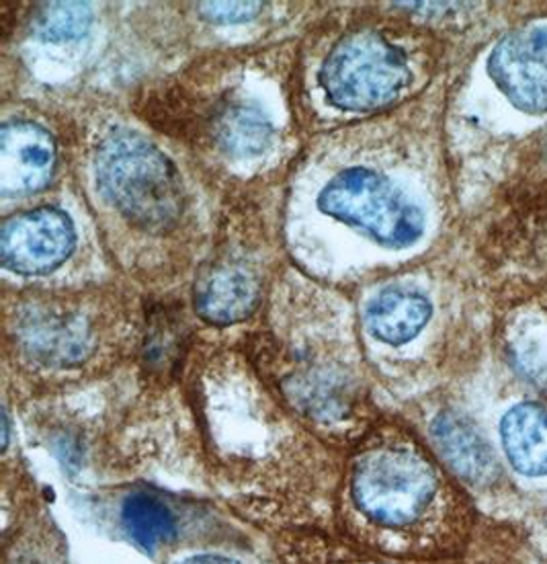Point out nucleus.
<instances>
[{
    "label": "nucleus",
    "instance_id": "obj_10",
    "mask_svg": "<svg viewBox=\"0 0 547 564\" xmlns=\"http://www.w3.org/2000/svg\"><path fill=\"white\" fill-rule=\"evenodd\" d=\"M433 440L445 462L473 485H489L499 476V460L492 447L468 419L453 413L437 416Z\"/></svg>",
    "mask_w": 547,
    "mask_h": 564
},
{
    "label": "nucleus",
    "instance_id": "obj_1",
    "mask_svg": "<svg viewBox=\"0 0 547 564\" xmlns=\"http://www.w3.org/2000/svg\"><path fill=\"white\" fill-rule=\"evenodd\" d=\"M97 181L105 197L144 230H171L183 216L185 192L175 164L140 135L118 132L105 140Z\"/></svg>",
    "mask_w": 547,
    "mask_h": 564
},
{
    "label": "nucleus",
    "instance_id": "obj_7",
    "mask_svg": "<svg viewBox=\"0 0 547 564\" xmlns=\"http://www.w3.org/2000/svg\"><path fill=\"white\" fill-rule=\"evenodd\" d=\"M56 147L44 128L31 121L4 123L0 130V192L28 195L52 178Z\"/></svg>",
    "mask_w": 547,
    "mask_h": 564
},
{
    "label": "nucleus",
    "instance_id": "obj_12",
    "mask_svg": "<svg viewBox=\"0 0 547 564\" xmlns=\"http://www.w3.org/2000/svg\"><path fill=\"white\" fill-rule=\"evenodd\" d=\"M429 318V300L406 288L384 290L371 300L365 311L371 333L387 345H404L415 339Z\"/></svg>",
    "mask_w": 547,
    "mask_h": 564
},
{
    "label": "nucleus",
    "instance_id": "obj_16",
    "mask_svg": "<svg viewBox=\"0 0 547 564\" xmlns=\"http://www.w3.org/2000/svg\"><path fill=\"white\" fill-rule=\"evenodd\" d=\"M183 349V323L175 312H154L150 316L149 335H146V361L156 370H166L177 364Z\"/></svg>",
    "mask_w": 547,
    "mask_h": 564
},
{
    "label": "nucleus",
    "instance_id": "obj_15",
    "mask_svg": "<svg viewBox=\"0 0 547 564\" xmlns=\"http://www.w3.org/2000/svg\"><path fill=\"white\" fill-rule=\"evenodd\" d=\"M90 19L89 4L52 2L35 11L33 30L47 42H73L89 31Z\"/></svg>",
    "mask_w": 547,
    "mask_h": 564
},
{
    "label": "nucleus",
    "instance_id": "obj_9",
    "mask_svg": "<svg viewBox=\"0 0 547 564\" xmlns=\"http://www.w3.org/2000/svg\"><path fill=\"white\" fill-rule=\"evenodd\" d=\"M19 339L35 359L68 366L89 354L90 330L80 316L70 312L37 311L21 321Z\"/></svg>",
    "mask_w": 547,
    "mask_h": 564
},
{
    "label": "nucleus",
    "instance_id": "obj_14",
    "mask_svg": "<svg viewBox=\"0 0 547 564\" xmlns=\"http://www.w3.org/2000/svg\"><path fill=\"white\" fill-rule=\"evenodd\" d=\"M125 532L144 549H156L177 535V520L161 499L146 492L132 495L121 509Z\"/></svg>",
    "mask_w": 547,
    "mask_h": 564
},
{
    "label": "nucleus",
    "instance_id": "obj_8",
    "mask_svg": "<svg viewBox=\"0 0 547 564\" xmlns=\"http://www.w3.org/2000/svg\"><path fill=\"white\" fill-rule=\"evenodd\" d=\"M261 282L240 263H216L195 283V308L214 325H234L251 316L259 304Z\"/></svg>",
    "mask_w": 547,
    "mask_h": 564
},
{
    "label": "nucleus",
    "instance_id": "obj_6",
    "mask_svg": "<svg viewBox=\"0 0 547 564\" xmlns=\"http://www.w3.org/2000/svg\"><path fill=\"white\" fill-rule=\"evenodd\" d=\"M75 247V228L59 209H33L2 228L0 257L4 268L40 275L62 265Z\"/></svg>",
    "mask_w": 547,
    "mask_h": 564
},
{
    "label": "nucleus",
    "instance_id": "obj_13",
    "mask_svg": "<svg viewBox=\"0 0 547 564\" xmlns=\"http://www.w3.org/2000/svg\"><path fill=\"white\" fill-rule=\"evenodd\" d=\"M218 144L232 156H256L271 142V123L254 105H223L211 121Z\"/></svg>",
    "mask_w": 547,
    "mask_h": 564
},
{
    "label": "nucleus",
    "instance_id": "obj_4",
    "mask_svg": "<svg viewBox=\"0 0 547 564\" xmlns=\"http://www.w3.org/2000/svg\"><path fill=\"white\" fill-rule=\"evenodd\" d=\"M439 489L429 462L413 449H378L357 464L353 495L359 509L390 528L427 513Z\"/></svg>",
    "mask_w": 547,
    "mask_h": 564
},
{
    "label": "nucleus",
    "instance_id": "obj_17",
    "mask_svg": "<svg viewBox=\"0 0 547 564\" xmlns=\"http://www.w3.org/2000/svg\"><path fill=\"white\" fill-rule=\"evenodd\" d=\"M261 2H204L199 4L201 15L216 23H240L259 15Z\"/></svg>",
    "mask_w": 547,
    "mask_h": 564
},
{
    "label": "nucleus",
    "instance_id": "obj_18",
    "mask_svg": "<svg viewBox=\"0 0 547 564\" xmlns=\"http://www.w3.org/2000/svg\"><path fill=\"white\" fill-rule=\"evenodd\" d=\"M178 564H240L237 561H230V558H223V556H211V554H206V556H193V558H187V561H183V563Z\"/></svg>",
    "mask_w": 547,
    "mask_h": 564
},
{
    "label": "nucleus",
    "instance_id": "obj_5",
    "mask_svg": "<svg viewBox=\"0 0 547 564\" xmlns=\"http://www.w3.org/2000/svg\"><path fill=\"white\" fill-rule=\"evenodd\" d=\"M489 73L517 109L533 116L546 113V25H532L504 35L490 54Z\"/></svg>",
    "mask_w": 547,
    "mask_h": 564
},
{
    "label": "nucleus",
    "instance_id": "obj_3",
    "mask_svg": "<svg viewBox=\"0 0 547 564\" xmlns=\"http://www.w3.org/2000/svg\"><path fill=\"white\" fill-rule=\"evenodd\" d=\"M408 83L411 68L404 54L378 33H357L342 40L320 73L328 99L351 111L384 107Z\"/></svg>",
    "mask_w": 547,
    "mask_h": 564
},
{
    "label": "nucleus",
    "instance_id": "obj_2",
    "mask_svg": "<svg viewBox=\"0 0 547 564\" xmlns=\"http://www.w3.org/2000/svg\"><path fill=\"white\" fill-rule=\"evenodd\" d=\"M320 209L365 230L385 247L415 245L425 230V214L384 175L370 169H349L332 178L320 194Z\"/></svg>",
    "mask_w": 547,
    "mask_h": 564
},
{
    "label": "nucleus",
    "instance_id": "obj_11",
    "mask_svg": "<svg viewBox=\"0 0 547 564\" xmlns=\"http://www.w3.org/2000/svg\"><path fill=\"white\" fill-rule=\"evenodd\" d=\"M501 437L511 466L525 476L547 475V409L523 402L501 423Z\"/></svg>",
    "mask_w": 547,
    "mask_h": 564
}]
</instances>
